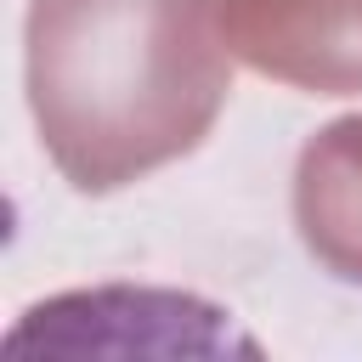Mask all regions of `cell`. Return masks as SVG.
Masks as SVG:
<instances>
[{"label": "cell", "instance_id": "6da1fadb", "mask_svg": "<svg viewBox=\"0 0 362 362\" xmlns=\"http://www.w3.org/2000/svg\"><path fill=\"white\" fill-rule=\"evenodd\" d=\"M34 130L74 192H119L187 158L232 90L221 0H28Z\"/></svg>", "mask_w": 362, "mask_h": 362}, {"label": "cell", "instance_id": "7a4b0ae2", "mask_svg": "<svg viewBox=\"0 0 362 362\" xmlns=\"http://www.w3.org/2000/svg\"><path fill=\"white\" fill-rule=\"evenodd\" d=\"M238 62L311 96L362 90V0H221Z\"/></svg>", "mask_w": 362, "mask_h": 362}, {"label": "cell", "instance_id": "3957f363", "mask_svg": "<svg viewBox=\"0 0 362 362\" xmlns=\"http://www.w3.org/2000/svg\"><path fill=\"white\" fill-rule=\"evenodd\" d=\"M294 226L322 272L362 283V113L317 130L294 170Z\"/></svg>", "mask_w": 362, "mask_h": 362}]
</instances>
